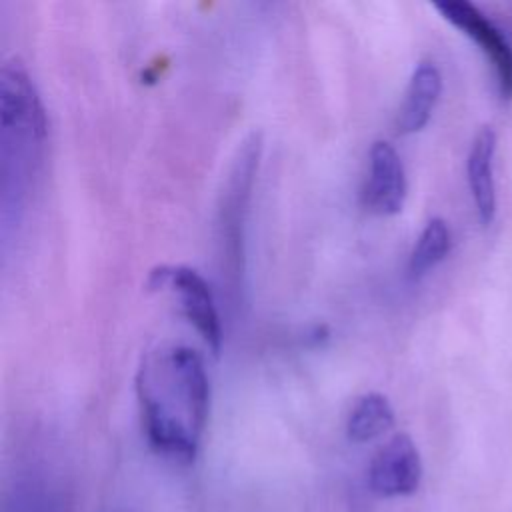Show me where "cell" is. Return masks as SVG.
<instances>
[{"label":"cell","mask_w":512,"mask_h":512,"mask_svg":"<svg viewBox=\"0 0 512 512\" xmlns=\"http://www.w3.org/2000/svg\"><path fill=\"white\" fill-rule=\"evenodd\" d=\"M496 130L482 126L470 142L466 156V178L470 196L474 200L478 218L484 226L492 224L496 216V180H494V154H496Z\"/></svg>","instance_id":"obj_8"},{"label":"cell","mask_w":512,"mask_h":512,"mask_svg":"<svg viewBox=\"0 0 512 512\" xmlns=\"http://www.w3.org/2000/svg\"><path fill=\"white\" fill-rule=\"evenodd\" d=\"M434 8L482 50L492 64L500 94L512 98V44L506 34L468 0H440Z\"/></svg>","instance_id":"obj_5"},{"label":"cell","mask_w":512,"mask_h":512,"mask_svg":"<svg viewBox=\"0 0 512 512\" xmlns=\"http://www.w3.org/2000/svg\"><path fill=\"white\" fill-rule=\"evenodd\" d=\"M394 426V408L380 392H368L356 400L348 414L346 432L352 442H368Z\"/></svg>","instance_id":"obj_10"},{"label":"cell","mask_w":512,"mask_h":512,"mask_svg":"<svg viewBox=\"0 0 512 512\" xmlns=\"http://www.w3.org/2000/svg\"><path fill=\"white\" fill-rule=\"evenodd\" d=\"M262 152V134H248L236 150L218 204V246L228 282L236 288L244 272V222Z\"/></svg>","instance_id":"obj_3"},{"label":"cell","mask_w":512,"mask_h":512,"mask_svg":"<svg viewBox=\"0 0 512 512\" xmlns=\"http://www.w3.org/2000/svg\"><path fill=\"white\" fill-rule=\"evenodd\" d=\"M422 480V460L414 440L398 432L372 458L368 484L382 498L414 494Z\"/></svg>","instance_id":"obj_6"},{"label":"cell","mask_w":512,"mask_h":512,"mask_svg":"<svg viewBox=\"0 0 512 512\" xmlns=\"http://www.w3.org/2000/svg\"><path fill=\"white\" fill-rule=\"evenodd\" d=\"M0 124H2V170L16 162V170L4 178L30 176L46 136V114L28 70L18 58L6 60L0 70Z\"/></svg>","instance_id":"obj_2"},{"label":"cell","mask_w":512,"mask_h":512,"mask_svg":"<svg viewBox=\"0 0 512 512\" xmlns=\"http://www.w3.org/2000/svg\"><path fill=\"white\" fill-rule=\"evenodd\" d=\"M146 286L150 290H168L178 296L184 316L196 328L208 348L212 352L220 350V316L212 298V290L196 268L186 264H160L150 270Z\"/></svg>","instance_id":"obj_4"},{"label":"cell","mask_w":512,"mask_h":512,"mask_svg":"<svg viewBox=\"0 0 512 512\" xmlns=\"http://www.w3.org/2000/svg\"><path fill=\"white\" fill-rule=\"evenodd\" d=\"M136 394L150 446L180 462L194 460L210 406L202 356L186 344L156 346L140 360Z\"/></svg>","instance_id":"obj_1"},{"label":"cell","mask_w":512,"mask_h":512,"mask_svg":"<svg viewBox=\"0 0 512 512\" xmlns=\"http://www.w3.org/2000/svg\"><path fill=\"white\" fill-rule=\"evenodd\" d=\"M364 204L370 212L392 216L406 200V172L396 148L386 140H376L370 148V170L364 186Z\"/></svg>","instance_id":"obj_7"},{"label":"cell","mask_w":512,"mask_h":512,"mask_svg":"<svg viewBox=\"0 0 512 512\" xmlns=\"http://www.w3.org/2000/svg\"><path fill=\"white\" fill-rule=\"evenodd\" d=\"M442 94V74L436 68L434 62L422 60L416 64L406 92H404V100L398 108V116H396V128L400 134H412L422 130L438 100Z\"/></svg>","instance_id":"obj_9"},{"label":"cell","mask_w":512,"mask_h":512,"mask_svg":"<svg viewBox=\"0 0 512 512\" xmlns=\"http://www.w3.org/2000/svg\"><path fill=\"white\" fill-rule=\"evenodd\" d=\"M450 250V230L444 218H430L418 234L408 258L410 278H422L434 266H438Z\"/></svg>","instance_id":"obj_11"}]
</instances>
